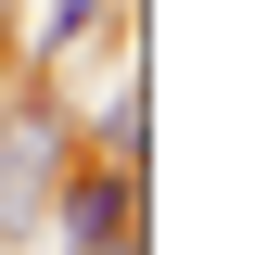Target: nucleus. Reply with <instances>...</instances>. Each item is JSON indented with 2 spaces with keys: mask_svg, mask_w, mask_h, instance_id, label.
Here are the masks:
<instances>
[{
  "mask_svg": "<svg viewBox=\"0 0 255 255\" xmlns=\"http://www.w3.org/2000/svg\"><path fill=\"white\" fill-rule=\"evenodd\" d=\"M51 230H64V255H140V166H64V191H51Z\"/></svg>",
  "mask_w": 255,
  "mask_h": 255,
  "instance_id": "f03ea898",
  "label": "nucleus"
},
{
  "mask_svg": "<svg viewBox=\"0 0 255 255\" xmlns=\"http://www.w3.org/2000/svg\"><path fill=\"white\" fill-rule=\"evenodd\" d=\"M90 38H102V0H51V26H38V51L64 64V51H90Z\"/></svg>",
  "mask_w": 255,
  "mask_h": 255,
  "instance_id": "20e7f679",
  "label": "nucleus"
},
{
  "mask_svg": "<svg viewBox=\"0 0 255 255\" xmlns=\"http://www.w3.org/2000/svg\"><path fill=\"white\" fill-rule=\"evenodd\" d=\"M64 166H77V128H64V102H0V243H26L38 217H51Z\"/></svg>",
  "mask_w": 255,
  "mask_h": 255,
  "instance_id": "f257e3e1",
  "label": "nucleus"
},
{
  "mask_svg": "<svg viewBox=\"0 0 255 255\" xmlns=\"http://www.w3.org/2000/svg\"><path fill=\"white\" fill-rule=\"evenodd\" d=\"M77 140H90L102 166H140V153H153V90H140V64H128V90L102 102V128H77Z\"/></svg>",
  "mask_w": 255,
  "mask_h": 255,
  "instance_id": "7ed1b4c3",
  "label": "nucleus"
}]
</instances>
